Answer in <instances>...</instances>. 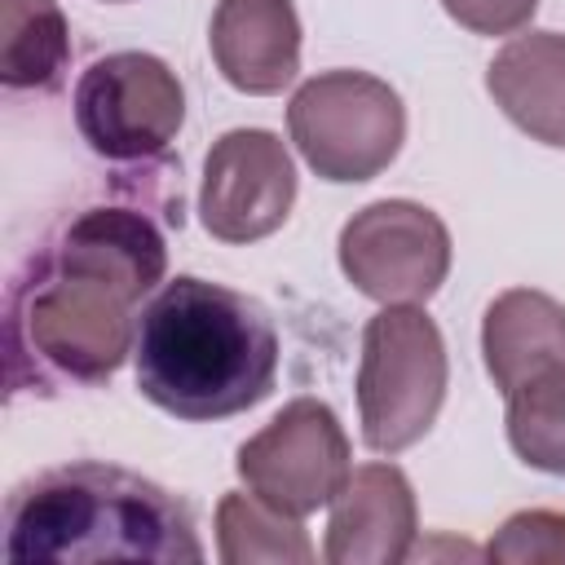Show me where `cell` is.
I'll return each instance as SVG.
<instances>
[{"label": "cell", "mask_w": 565, "mask_h": 565, "mask_svg": "<svg viewBox=\"0 0 565 565\" xmlns=\"http://www.w3.org/2000/svg\"><path fill=\"white\" fill-rule=\"evenodd\" d=\"M168 274L163 230L141 207H84L9 282V384L97 388L137 344V305Z\"/></svg>", "instance_id": "cell-1"}, {"label": "cell", "mask_w": 565, "mask_h": 565, "mask_svg": "<svg viewBox=\"0 0 565 565\" xmlns=\"http://www.w3.org/2000/svg\"><path fill=\"white\" fill-rule=\"evenodd\" d=\"M132 362L141 397L163 415L230 419L274 393L278 331L252 296L177 274L141 309Z\"/></svg>", "instance_id": "cell-2"}, {"label": "cell", "mask_w": 565, "mask_h": 565, "mask_svg": "<svg viewBox=\"0 0 565 565\" xmlns=\"http://www.w3.org/2000/svg\"><path fill=\"white\" fill-rule=\"evenodd\" d=\"M9 561H150L199 565L203 543L190 508L159 481L119 463H62L13 486L4 503Z\"/></svg>", "instance_id": "cell-3"}, {"label": "cell", "mask_w": 565, "mask_h": 565, "mask_svg": "<svg viewBox=\"0 0 565 565\" xmlns=\"http://www.w3.org/2000/svg\"><path fill=\"white\" fill-rule=\"evenodd\" d=\"M446 384V340L424 305H384L362 327L358 424L375 455L411 450L437 424Z\"/></svg>", "instance_id": "cell-4"}, {"label": "cell", "mask_w": 565, "mask_h": 565, "mask_svg": "<svg viewBox=\"0 0 565 565\" xmlns=\"http://www.w3.org/2000/svg\"><path fill=\"white\" fill-rule=\"evenodd\" d=\"M287 132L300 159L331 185L380 177L406 141L397 88L371 71H318L287 102Z\"/></svg>", "instance_id": "cell-5"}, {"label": "cell", "mask_w": 565, "mask_h": 565, "mask_svg": "<svg viewBox=\"0 0 565 565\" xmlns=\"http://www.w3.org/2000/svg\"><path fill=\"white\" fill-rule=\"evenodd\" d=\"M75 128L93 154L137 163L163 154L185 124L177 71L141 49L97 57L75 84Z\"/></svg>", "instance_id": "cell-6"}, {"label": "cell", "mask_w": 565, "mask_h": 565, "mask_svg": "<svg viewBox=\"0 0 565 565\" xmlns=\"http://www.w3.org/2000/svg\"><path fill=\"white\" fill-rule=\"evenodd\" d=\"M238 481L287 516L327 508L353 472V450L340 415L318 397H291L234 455Z\"/></svg>", "instance_id": "cell-7"}, {"label": "cell", "mask_w": 565, "mask_h": 565, "mask_svg": "<svg viewBox=\"0 0 565 565\" xmlns=\"http://www.w3.org/2000/svg\"><path fill=\"white\" fill-rule=\"evenodd\" d=\"M344 278L380 305H424L450 274V230L415 199H375L340 230Z\"/></svg>", "instance_id": "cell-8"}, {"label": "cell", "mask_w": 565, "mask_h": 565, "mask_svg": "<svg viewBox=\"0 0 565 565\" xmlns=\"http://www.w3.org/2000/svg\"><path fill=\"white\" fill-rule=\"evenodd\" d=\"M296 203V163L278 132L269 128H230L212 141L203 159L199 216L216 243L243 247L260 243L291 216Z\"/></svg>", "instance_id": "cell-9"}, {"label": "cell", "mask_w": 565, "mask_h": 565, "mask_svg": "<svg viewBox=\"0 0 565 565\" xmlns=\"http://www.w3.org/2000/svg\"><path fill=\"white\" fill-rule=\"evenodd\" d=\"M327 508V565H397L415 552L419 508L415 486L397 463L375 459L353 468Z\"/></svg>", "instance_id": "cell-10"}, {"label": "cell", "mask_w": 565, "mask_h": 565, "mask_svg": "<svg viewBox=\"0 0 565 565\" xmlns=\"http://www.w3.org/2000/svg\"><path fill=\"white\" fill-rule=\"evenodd\" d=\"M207 49L221 79L247 97H274L300 75V18L291 0H216Z\"/></svg>", "instance_id": "cell-11"}, {"label": "cell", "mask_w": 565, "mask_h": 565, "mask_svg": "<svg viewBox=\"0 0 565 565\" xmlns=\"http://www.w3.org/2000/svg\"><path fill=\"white\" fill-rule=\"evenodd\" d=\"M486 93L530 141L565 150V31L512 35L486 66Z\"/></svg>", "instance_id": "cell-12"}, {"label": "cell", "mask_w": 565, "mask_h": 565, "mask_svg": "<svg viewBox=\"0 0 565 565\" xmlns=\"http://www.w3.org/2000/svg\"><path fill=\"white\" fill-rule=\"evenodd\" d=\"M481 362L503 397L552 362H565V305L534 287L499 291L481 318Z\"/></svg>", "instance_id": "cell-13"}, {"label": "cell", "mask_w": 565, "mask_h": 565, "mask_svg": "<svg viewBox=\"0 0 565 565\" xmlns=\"http://www.w3.org/2000/svg\"><path fill=\"white\" fill-rule=\"evenodd\" d=\"M216 556L225 565H309L318 552L300 516L278 512L252 490H230L216 503Z\"/></svg>", "instance_id": "cell-14"}, {"label": "cell", "mask_w": 565, "mask_h": 565, "mask_svg": "<svg viewBox=\"0 0 565 565\" xmlns=\"http://www.w3.org/2000/svg\"><path fill=\"white\" fill-rule=\"evenodd\" d=\"M71 62V26L57 0H4V88H53Z\"/></svg>", "instance_id": "cell-15"}, {"label": "cell", "mask_w": 565, "mask_h": 565, "mask_svg": "<svg viewBox=\"0 0 565 565\" xmlns=\"http://www.w3.org/2000/svg\"><path fill=\"white\" fill-rule=\"evenodd\" d=\"M508 446L525 468L565 477V362L530 375L508 393Z\"/></svg>", "instance_id": "cell-16"}, {"label": "cell", "mask_w": 565, "mask_h": 565, "mask_svg": "<svg viewBox=\"0 0 565 565\" xmlns=\"http://www.w3.org/2000/svg\"><path fill=\"white\" fill-rule=\"evenodd\" d=\"M486 561H499V565H565V512H552V508L512 512L490 534Z\"/></svg>", "instance_id": "cell-17"}, {"label": "cell", "mask_w": 565, "mask_h": 565, "mask_svg": "<svg viewBox=\"0 0 565 565\" xmlns=\"http://www.w3.org/2000/svg\"><path fill=\"white\" fill-rule=\"evenodd\" d=\"M441 9L472 35H516L530 26L539 0H441Z\"/></svg>", "instance_id": "cell-18"}, {"label": "cell", "mask_w": 565, "mask_h": 565, "mask_svg": "<svg viewBox=\"0 0 565 565\" xmlns=\"http://www.w3.org/2000/svg\"><path fill=\"white\" fill-rule=\"evenodd\" d=\"M102 4H128V0H102Z\"/></svg>", "instance_id": "cell-19"}]
</instances>
